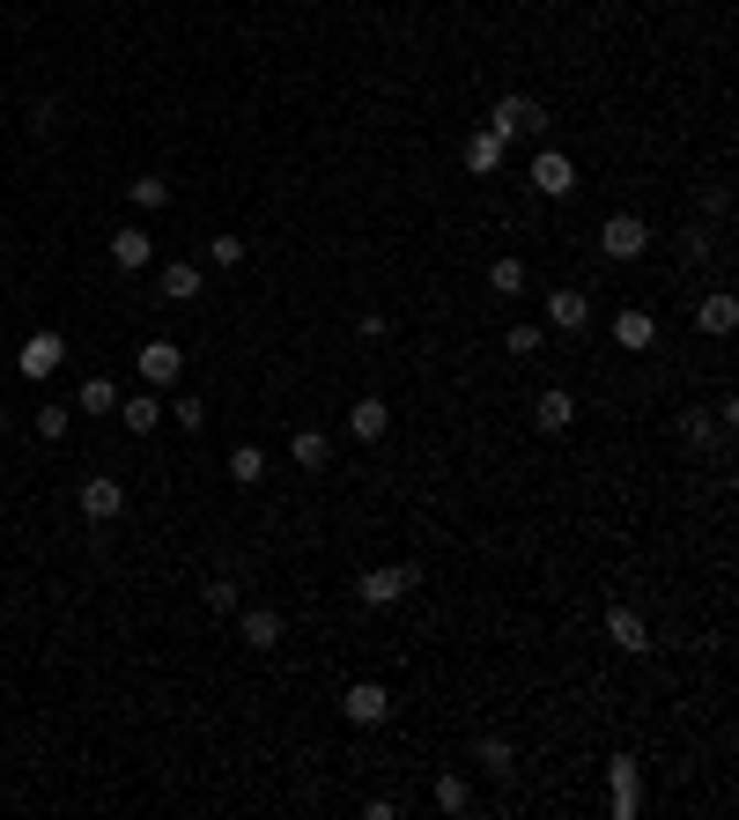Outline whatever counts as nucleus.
I'll use <instances>...</instances> for the list:
<instances>
[{
    "mask_svg": "<svg viewBox=\"0 0 739 820\" xmlns=\"http://www.w3.org/2000/svg\"><path fill=\"white\" fill-rule=\"evenodd\" d=\"M421 592V570L415 562H385V570H363L355 576V598H363L370 614H385V606H399V598Z\"/></svg>",
    "mask_w": 739,
    "mask_h": 820,
    "instance_id": "nucleus-1",
    "label": "nucleus"
},
{
    "mask_svg": "<svg viewBox=\"0 0 739 820\" xmlns=\"http://www.w3.org/2000/svg\"><path fill=\"white\" fill-rule=\"evenodd\" d=\"M489 133L503 141V149H511L517 133H525V141H540V133H547V104H540V97H495Z\"/></svg>",
    "mask_w": 739,
    "mask_h": 820,
    "instance_id": "nucleus-2",
    "label": "nucleus"
},
{
    "mask_svg": "<svg viewBox=\"0 0 739 820\" xmlns=\"http://www.w3.org/2000/svg\"><path fill=\"white\" fill-rule=\"evenodd\" d=\"M74 503H82V518L104 532V525H119V518H126V481H119V473H89Z\"/></svg>",
    "mask_w": 739,
    "mask_h": 820,
    "instance_id": "nucleus-3",
    "label": "nucleus"
},
{
    "mask_svg": "<svg viewBox=\"0 0 739 820\" xmlns=\"http://www.w3.org/2000/svg\"><path fill=\"white\" fill-rule=\"evenodd\" d=\"M133 370H141L148 392H171L178 377H185V348H178V341H141V348H133Z\"/></svg>",
    "mask_w": 739,
    "mask_h": 820,
    "instance_id": "nucleus-4",
    "label": "nucleus"
},
{
    "mask_svg": "<svg viewBox=\"0 0 739 820\" xmlns=\"http://www.w3.org/2000/svg\"><path fill=\"white\" fill-rule=\"evenodd\" d=\"M599 251H607L614 267L643 259V251H651V223H643V215H607V223H599Z\"/></svg>",
    "mask_w": 739,
    "mask_h": 820,
    "instance_id": "nucleus-5",
    "label": "nucleus"
},
{
    "mask_svg": "<svg viewBox=\"0 0 739 820\" xmlns=\"http://www.w3.org/2000/svg\"><path fill=\"white\" fill-rule=\"evenodd\" d=\"M341 717L355 724V732H377V724L393 717V695H385V680H355V688H341Z\"/></svg>",
    "mask_w": 739,
    "mask_h": 820,
    "instance_id": "nucleus-6",
    "label": "nucleus"
},
{
    "mask_svg": "<svg viewBox=\"0 0 739 820\" xmlns=\"http://www.w3.org/2000/svg\"><path fill=\"white\" fill-rule=\"evenodd\" d=\"M525 185H533L540 199H569V193H577V163H569L563 149H540V155H533V171H525Z\"/></svg>",
    "mask_w": 739,
    "mask_h": 820,
    "instance_id": "nucleus-7",
    "label": "nucleus"
},
{
    "mask_svg": "<svg viewBox=\"0 0 739 820\" xmlns=\"http://www.w3.org/2000/svg\"><path fill=\"white\" fill-rule=\"evenodd\" d=\"M60 363H67V341H60V333H52V325H45V333H30L23 348H15V370H23L30 385H45V377L60 370Z\"/></svg>",
    "mask_w": 739,
    "mask_h": 820,
    "instance_id": "nucleus-8",
    "label": "nucleus"
},
{
    "mask_svg": "<svg viewBox=\"0 0 739 820\" xmlns=\"http://www.w3.org/2000/svg\"><path fill=\"white\" fill-rule=\"evenodd\" d=\"M607 784H614V820H636V806H643V769H636V754H614V762H607Z\"/></svg>",
    "mask_w": 739,
    "mask_h": 820,
    "instance_id": "nucleus-9",
    "label": "nucleus"
},
{
    "mask_svg": "<svg viewBox=\"0 0 739 820\" xmlns=\"http://www.w3.org/2000/svg\"><path fill=\"white\" fill-rule=\"evenodd\" d=\"M533 429H540V436H563V429H577V392L547 385V392L533 399Z\"/></svg>",
    "mask_w": 739,
    "mask_h": 820,
    "instance_id": "nucleus-10",
    "label": "nucleus"
},
{
    "mask_svg": "<svg viewBox=\"0 0 739 820\" xmlns=\"http://www.w3.org/2000/svg\"><path fill=\"white\" fill-rule=\"evenodd\" d=\"M473 769L495 776V784H511V776H517V746L503 740V732H481V740H473Z\"/></svg>",
    "mask_w": 739,
    "mask_h": 820,
    "instance_id": "nucleus-11",
    "label": "nucleus"
},
{
    "mask_svg": "<svg viewBox=\"0 0 739 820\" xmlns=\"http://www.w3.org/2000/svg\"><path fill=\"white\" fill-rule=\"evenodd\" d=\"M237 636H245V650H274L281 644V606H237Z\"/></svg>",
    "mask_w": 739,
    "mask_h": 820,
    "instance_id": "nucleus-12",
    "label": "nucleus"
},
{
    "mask_svg": "<svg viewBox=\"0 0 739 820\" xmlns=\"http://www.w3.org/2000/svg\"><path fill=\"white\" fill-rule=\"evenodd\" d=\"M148 259H156V237H148L141 223H126V229H111V267L119 273H141Z\"/></svg>",
    "mask_w": 739,
    "mask_h": 820,
    "instance_id": "nucleus-13",
    "label": "nucleus"
},
{
    "mask_svg": "<svg viewBox=\"0 0 739 820\" xmlns=\"http://www.w3.org/2000/svg\"><path fill=\"white\" fill-rule=\"evenodd\" d=\"M547 325H555V333H585V325H591V296H585V289H555V296H547Z\"/></svg>",
    "mask_w": 739,
    "mask_h": 820,
    "instance_id": "nucleus-14",
    "label": "nucleus"
},
{
    "mask_svg": "<svg viewBox=\"0 0 739 820\" xmlns=\"http://www.w3.org/2000/svg\"><path fill=\"white\" fill-rule=\"evenodd\" d=\"M385 429H393V407H385L377 392H363L355 407H347V436H363V444H377Z\"/></svg>",
    "mask_w": 739,
    "mask_h": 820,
    "instance_id": "nucleus-15",
    "label": "nucleus"
},
{
    "mask_svg": "<svg viewBox=\"0 0 739 820\" xmlns=\"http://www.w3.org/2000/svg\"><path fill=\"white\" fill-rule=\"evenodd\" d=\"M651 341H658V319H651V311H636V303H629V311H614V348L643 355Z\"/></svg>",
    "mask_w": 739,
    "mask_h": 820,
    "instance_id": "nucleus-16",
    "label": "nucleus"
},
{
    "mask_svg": "<svg viewBox=\"0 0 739 820\" xmlns=\"http://www.w3.org/2000/svg\"><path fill=\"white\" fill-rule=\"evenodd\" d=\"M607 636H614L629 658H643V650H651V628H643L636 606H607Z\"/></svg>",
    "mask_w": 739,
    "mask_h": 820,
    "instance_id": "nucleus-17",
    "label": "nucleus"
},
{
    "mask_svg": "<svg viewBox=\"0 0 739 820\" xmlns=\"http://www.w3.org/2000/svg\"><path fill=\"white\" fill-rule=\"evenodd\" d=\"M289 458H296L303 473H325V466H333V436H325V429H296V436H289Z\"/></svg>",
    "mask_w": 739,
    "mask_h": 820,
    "instance_id": "nucleus-18",
    "label": "nucleus"
},
{
    "mask_svg": "<svg viewBox=\"0 0 739 820\" xmlns=\"http://www.w3.org/2000/svg\"><path fill=\"white\" fill-rule=\"evenodd\" d=\"M119 422L133 429V436H156V429H163V392H133V399H119Z\"/></svg>",
    "mask_w": 739,
    "mask_h": 820,
    "instance_id": "nucleus-19",
    "label": "nucleus"
},
{
    "mask_svg": "<svg viewBox=\"0 0 739 820\" xmlns=\"http://www.w3.org/2000/svg\"><path fill=\"white\" fill-rule=\"evenodd\" d=\"M695 325H703L710 341H725V333L739 325V296H703V303H695Z\"/></svg>",
    "mask_w": 739,
    "mask_h": 820,
    "instance_id": "nucleus-20",
    "label": "nucleus"
},
{
    "mask_svg": "<svg viewBox=\"0 0 739 820\" xmlns=\"http://www.w3.org/2000/svg\"><path fill=\"white\" fill-rule=\"evenodd\" d=\"M467 171H473V177H495V171H503V141H495L489 126H481V133H467Z\"/></svg>",
    "mask_w": 739,
    "mask_h": 820,
    "instance_id": "nucleus-21",
    "label": "nucleus"
},
{
    "mask_svg": "<svg viewBox=\"0 0 739 820\" xmlns=\"http://www.w3.org/2000/svg\"><path fill=\"white\" fill-rule=\"evenodd\" d=\"M163 303H200V267L193 259H171V267H163Z\"/></svg>",
    "mask_w": 739,
    "mask_h": 820,
    "instance_id": "nucleus-22",
    "label": "nucleus"
},
{
    "mask_svg": "<svg viewBox=\"0 0 739 820\" xmlns=\"http://www.w3.org/2000/svg\"><path fill=\"white\" fill-rule=\"evenodd\" d=\"M74 399H82V414H119V385H111V377H82V392H74Z\"/></svg>",
    "mask_w": 739,
    "mask_h": 820,
    "instance_id": "nucleus-23",
    "label": "nucleus"
},
{
    "mask_svg": "<svg viewBox=\"0 0 739 820\" xmlns=\"http://www.w3.org/2000/svg\"><path fill=\"white\" fill-rule=\"evenodd\" d=\"M229 481H237V488L267 481V451H259V444H237V451H229Z\"/></svg>",
    "mask_w": 739,
    "mask_h": 820,
    "instance_id": "nucleus-24",
    "label": "nucleus"
},
{
    "mask_svg": "<svg viewBox=\"0 0 739 820\" xmlns=\"http://www.w3.org/2000/svg\"><path fill=\"white\" fill-rule=\"evenodd\" d=\"M207 614H215V622H229V614H237V606H245V592H237V584H229V576H215V584H207Z\"/></svg>",
    "mask_w": 739,
    "mask_h": 820,
    "instance_id": "nucleus-25",
    "label": "nucleus"
},
{
    "mask_svg": "<svg viewBox=\"0 0 739 820\" xmlns=\"http://www.w3.org/2000/svg\"><path fill=\"white\" fill-rule=\"evenodd\" d=\"M489 289H495V296H525V259H495Z\"/></svg>",
    "mask_w": 739,
    "mask_h": 820,
    "instance_id": "nucleus-26",
    "label": "nucleus"
},
{
    "mask_svg": "<svg viewBox=\"0 0 739 820\" xmlns=\"http://www.w3.org/2000/svg\"><path fill=\"white\" fill-rule=\"evenodd\" d=\"M429 798H437V813H467V806H473L467 776H437V791H429Z\"/></svg>",
    "mask_w": 739,
    "mask_h": 820,
    "instance_id": "nucleus-27",
    "label": "nucleus"
},
{
    "mask_svg": "<svg viewBox=\"0 0 739 820\" xmlns=\"http://www.w3.org/2000/svg\"><path fill=\"white\" fill-rule=\"evenodd\" d=\"M126 193H133V207H148V215H156V207H171V177H133Z\"/></svg>",
    "mask_w": 739,
    "mask_h": 820,
    "instance_id": "nucleus-28",
    "label": "nucleus"
},
{
    "mask_svg": "<svg viewBox=\"0 0 739 820\" xmlns=\"http://www.w3.org/2000/svg\"><path fill=\"white\" fill-rule=\"evenodd\" d=\"M681 444H688V451H710V444H717V414H688V422H681Z\"/></svg>",
    "mask_w": 739,
    "mask_h": 820,
    "instance_id": "nucleus-29",
    "label": "nucleus"
},
{
    "mask_svg": "<svg viewBox=\"0 0 739 820\" xmlns=\"http://www.w3.org/2000/svg\"><path fill=\"white\" fill-rule=\"evenodd\" d=\"M207 267H245V237H207Z\"/></svg>",
    "mask_w": 739,
    "mask_h": 820,
    "instance_id": "nucleus-30",
    "label": "nucleus"
},
{
    "mask_svg": "<svg viewBox=\"0 0 739 820\" xmlns=\"http://www.w3.org/2000/svg\"><path fill=\"white\" fill-rule=\"evenodd\" d=\"M171 422L185 429V436H193V429H207V399H193V392H185V399H171Z\"/></svg>",
    "mask_w": 739,
    "mask_h": 820,
    "instance_id": "nucleus-31",
    "label": "nucleus"
},
{
    "mask_svg": "<svg viewBox=\"0 0 739 820\" xmlns=\"http://www.w3.org/2000/svg\"><path fill=\"white\" fill-rule=\"evenodd\" d=\"M60 126H67V104L60 97H45L38 111H30V133H60Z\"/></svg>",
    "mask_w": 739,
    "mask_h": 820,
    "instance_id": "nucleus-32",
    "label": "nucleus"
},
{
    "mask_svg": "<svg viewBox=\"0 0 739 820\" xmlns=\"http://www.w3.org/2000/svg\"><path fill=\"white\" fill-rule=\"evenodd\" d=\"M38 436L60 444V436H67V407H38Z\"/></svg>",
    "mask_w": 739,
    "mask_h": 820,
    "instance_id": "nucleus-33",
    "label": "nucleus"
},
{
    "mask_svg": "<svg viewBox=\"0 0 739 820\" xmlns=\"http://www.w3.org/2000/svg\"><path fill=\"white\" fill-rule=\"evenodd\" d=\"M511 355H540V325H511Z\"/></svg>",
    "mask_w": 739,
    "mask_h": 820,
    "instance_id": "nucleus-34",
    "label": "nucleus"
},
{
    "mask_svg": "<svg viewBox=\"0 0 739 820\" xmlns=\"http://www.w3.org/2000/svg\"><path fill=\"white\" fill-rule=\"evenodd\" d=\"M0 436H8V407H0Z\"/></svg>",
    "mask_w": 739,
    "mask_h": 820,
    "instance_id": "nucleus-35",
    "label": "nucleus"
}]
</instances>
